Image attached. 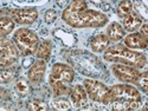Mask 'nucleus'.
Wrapping results in <instances>:
<instances>
[{
  "label": "nucleus",
  "mask_w": 148,
  "mask_h": 111,
  "mask_svg": "<svg viewBox=\"0 0 148 111\" xmlns=\"http://www.w3.org/2000/svg\"><path fill=\"white\" fill-rule=\"evenodd\" d=\"M109 43H110V40L107 37V34L101 33V34L95 35L94 38L91 39L90 47H91V50L94 52H97V53L98 52H103V51L107 50V47H109Z\"/></svg>",
  "instance_id": "dca6fc26"
},
{
  "label": "nucleus",
  "mask_w": 148,
  "mask_h": 111,
  "mask_svg": "<svg viewBox=\"0 0 148 111\" xmlns=\"http://www.w3.org/2000/svg\"><path fill=\"white\" fill-rule=\"evenodd\" d=\"M45 71H46V61L43 59H37L27 71L29 82L32 84H39L44 78Z\"/></svg>",
  "instance_id": "f8f14e48"
},
{
  "label": "nucleus",
  "mask_w": 148,
  "mask_h": 111,
  "mask_svg": "<svg viewBox=\"0 0 148 111\" xmlns=\"http://www.w3.org/2000/svg\"><path fill=\"white\" fill-rule=\"evenodd\" d=\"M14 29V21L7 17H0V39L5 38Z\"/></svg>",
  "instance_id": "a211bd4d"
},
{
  "label": "nucleus",
  "mask_w": 148,
  "mask_h": 111,
  "mask_svg": "<svg viewBox=\"0 0 148 111\" xmlns=\"http://www.w3.org/2000/svg\"><path fill=\"white\" fill-rule=\"evenodd\" d=\"M11 19L20 25H31L38 19V11L36 8H16L10 12Z\"/></svg>",
  "instance_id": "9d476101"
},
{
  "label": "nucleus",
  "mask_w": 148,
  "mask_h": 111,
  "mask_svg": "<svg viewBox=\"0 0 148 111\" xmlns=\"http://www.w3.org/2000/svg\"><path fill=\"white\" fill-rule=\"evenodd\" d=\"M73 79H75V71L70 65L56 63L51 69L50 78H49L55 96L70 93V84Z\"/></svg>",
  "instance_id": "39448f33"
},
{
  "label": "nucleus",
  "mask_w": 148,
  "mask_h": 111,
  "mask_svg": "<svg viewBox=\"0 0 148 111\" xmlns=\"http://www.w3.org/2000/svg\"><path fill=\"white\" fill-rule=\"evenodd\" d=\"M70 98H71V104L77 109H84L88 105L89 97L83 85L77 84L73 86L70 90Z\"/></svg>",
  "instance_id": "9b49d317"
},
{
  "label": "nucleus",
  "mask_w": 148,
  "mask_h": 111,
  "mask_svg": "<svg viewBox=\"0 0 148 111\" xmlns=\"http://www.w3.org/2000/svg\"><path fill=\"white\" fill-rule=\"evenodd\" d=\"M69 63L75 67L79 73L91 78H107L108 71L106 70L104 65L96 56L83 51V50H75L70 51L66 56Z\"/></svg>",
  "instance_id": "f03ea898"
},
{
  "label": "nucleus",
  "mask_w": 148,
  "mask_h": 111,
  "mask_svg": "<svg viewBox=\"0 0 148 111\" xmlns=\"http://www.w3.org/2000/svg\"><path fill=\"white\" fill-rule=\"evenodd\" d=\"M140 33L148 38V24L147 22H142L141 24V26H140Z\"/></svg>",
  "instance_id": "bb28decb"
},
{
  "label": "nucleus",
  "mask_w": 148,
  "mask_h": 111,
  "mask_svg": "<svg viewBox=\"0 0 148 111\" xmlns=\"http://www.w3.org/2000/svg\"><path fill=\"white\" fill-rule=\"evenodd\" d=\"M51 106H52V109H55V110L66 111V110H70V109H71V103L66 99V98L59 97V98H56V99L52 101Z\"/></svg>",
  "instance_id": "412c9836"
},
{
  "label": "nucleus",
  "mask_w": 148,
  "mask_h": 111,
  "mask_svg": "<svg viewBox=\"0 0 148 111\" xmlns=\"http://www.w3.org/2000/svg\"><path fill=\"white\" fill-rule=\"evenodd\" d=\"M14 90L18 95L25 97V96H29L31 93V85H30L29 80L20 78V79L17 80V83L14 85Z\"/></svg>",
  "instance_id": "6ab92c4d"
},
{
  "label": "nucleus",
  "mask_w": 148,
  "mask_h": 111,
  "mask_svg": "<svg viewBox=\"0 0 148 111\" xmlns=\"http://www.w3.org/2000/svg\"><path fill=\"white\" fill-rule=\"evenodd\" d=\"M142 17L138 13V12L132 11L129 14H127L125 18H123V29L125 31L128 32H135L138 29H140L141 24H142Z\"/></svg>",
  "instance_id": "4468645a"
},
{
  "label": "nucleus",
  "mask_w": 148,
  "mask_h": 111,
  "mask_svg": "<svg viewBox=\"0 0 148 111\" xmlns=\"http://www.w3.org/2000/svg\"><path fill=\"white\" fill-rule=\"evenodd\" d=\"M18 3H25V4H32V3H38L40 0H16Z\"/></svg>",
  "instance_id": "cd10ccee"
},
{
  "label": "nucleus",
  "mask_w": 148,
  "mask_h": 111,
  "mask_svg": "<svg viewBox=\"0 0 148 111\" xmlns=\"http://www.w3.org/2000/svg\"><path fill=\"white\" fill-rule=\"evenodd\" d=\"M14 77V73L7 69H0V84L10 83Z\"/></svg>",
  "instance_id": "b1692460"
},
{
  "label": "nucleus",
  "mask_w": 148,
  "mask_h": 111,
  "mask_svg": "<svg viewBox=\"0 0 148 111\" xmlns=\"http://www.w3.org/2000/svg\"><path fill=\"white\" fill-rule=\"evenodd\" d=\"M110 105L115 111L136 110L141 105L140 91L133 85L116 84L110 88Z\"/></svg>",
  "instance_id": "7ed1b4c3"
},
{
  "label": "nucleus",
  "mask_w": 148,
  "mask_h": 111,
  "mask_svg": "<svg viewBox=\"0 0 148 111\" xmlns=\"http://www.w3.org/2000/svg\"><path fill=\"white\" fill-rule=\"evenodd\" d=\"M83 86L91 101L103 105H108L110 103V89L102 82L90 78L84 79Z\"/></svg>",
  "instance_id": "0eeeda50"
},
{
  "label": "nucleus",
  "mask_w": 148,
  "mask_h": 111,
  "mask_svg": "<svg viewBox=\"0 0 148 111\" xmlns=\"http://www.w3.org/2000/svg\"><path fill=\"white\" fill-rule=\"evenodd\" d=\"M125 45L132 50H143L148 46V38L142 35L140 32H132L123 37Z\"/></svg>",
  "instance_id": "ddd939ff"
},
{
  "label": "nucleus",
  "mask_w": 148,
  "mask_h": 111,
  "mask_svg": "<svg viewBox=\"0 0 148 111\" xmlns=\"http://www.w3.org/2000/svg\"><path fill=\"white\" fill-rule=\"evenodd\" d=\"M19 58V50L13 40L0 39V69H8L16 64Z\"/></svg>",
  "instance_id": "6e6552de"
},
{
  "label": "nucleus",
  "mask_w": 148,
  "mask_h": 111,
  "mask_svg": "<svg viewBox=\"0 0 148 111\" xmlns=\"http://www.w3.org/2000/svg\"><path fill=\"white\" fill-rule=\"evenodd\" d=\"M26 108L27 110H31V111H45L47 110V105L45 102L40 101V99H31L26 103Z\"/></svg>",
  "instance_id": "4be33fe9"
},
{
  "label": "nucleus",
  "mask_w": 148,
  "mask_h": 111,
  "mask_svg": "<svg viewBox=\"0 0 148 111\" xmlns=\"http://www.w3.org/2000/svg\"><path fill=\"white\" fill-rule=\"evenodd\" d=\"M112 72L119 80H121L123 83H128V84L136 83L140 73H141V71L136 67L120 64V63H115L112 66Z\"/></svg>",
  "instance_id": "1a4fd4ad"
},
{
  "label": "nucleus",
  "mask_w": 148,
  "mask_h": 111,
  "mask_svg": "<svg viewBox=\"0 0 148 111\" xmlns=\"http://www.w3.org/2000/svg\"><path fill=\"white\" fill-rule=\"evenodd\" d=\"M13 42L23 57L34 54L39 44V38L29 29H18L13 34Z\"/></svg>",
  "instance_id": "423d86ee"
},
{
  "label": "nucleus",
  "mask_w": 148,
  "mask_h": 111,
  "mask_svg": "<svg viewBox=\"0 0 148 111\" xmlns=\"http://www.w3.org/2000/svg\"><path fill=\"white\" fill-rule=\"evenodd\" d=\"M135 84L139 86V89H140L143 93H148V72H147V71L141 72Z\"/></svg>",
  "instance_id": "5701e85b"
},
{
  "label": "nucleus",
  "mask_w": 148,
  "mask_h": 111,
  "mask_svg": "<svg viewBox=\"0 0 148 111\" xmlns=\"http://www.w3.org/2000/svg\"><path fill=\"white\" fill-rule=\"evenodd\" d=\"M10 97V92L3 88V86H0V101H4V99H7V98Z\"/></svg>",
  "instance_id": "a878e982"
},
{
  "label": "nucleus",
  "mask_w": 148,
  "mask_h": 111,
  "mask_svg": "<svg viewBox=\"0 0 148 111\" xmlns=\"http://www.w3.org/2000/svg\"><path fill=\"white\" fill-rule=\"evenodd\" d=\"M126 35V31L123 29L122 25H120L119 22H110L107 29V37L109 38L110 42H120L123 39V37Z\"/></svg>",
  "instance_id": "2eb2a0df"
},
{
  "label": "nucleus",
  "mask_w": 148,
  "mask_h": 111,
  "mask_svg": "<svg viewBox=\"0 0 148 111\" xmlns=\"http://www.w3.org/2000/svg\"><path fill=\"white\" fill-rule=\"evenodd\" d=\"M62 19L73 29L102 27L108 22L104 13L89 10L85 0H72L63 11Z\"/></svg>",
  "instance_id": "f257e3e1"
},
{
  "label": "nucleus",
  "mask_w": 148,
  "mask_h": 111,
  "mask_svg": "<svg viewBox=\"0 0 148 111\" xmlns=\"http://www.w3.org/2000/svg\"><path fill=\"white\" fill-rule=\"evenodd\" d=\"M56 18H57L56 11H53V10H49V11H46V13H45V21H46L47 24L53 22V21L56 20Z\"/></svg>",
  "instance_id": "393cba45"
},
{
  "label": "nucleus",
  "mask_w": 148,
  "mask_h": 111,
  "mask_svg": "<svg viewBox=\"0 0 148 111\" xmlns=\"http://www.w3.org/2000/svg\"><path fill=\"white\" fill-rule=\"evenodd\" d=\"M51 51H52V43L50 40H43L42 43L38 44V47H37L34 54L38 59H43L46 61L50 59Z\"/></svg>",
  "instance_id": "f3484780"
},
{
  "label": "nucleus",
  "mask_w": 148,
  "mask_h": 111,
  "mask_svg": "<svg viewBox=\"0 0 148 111\" xmlns=\"http://www.w3.org/2000/svg\"><path fill=\"white\" fill-rule=\"evenodd\" d=\"M132 11H133V3L130 0H122L117 5V14L121 18H125Z\"/></svg>",
  "instance_id": "aec40b11"
},
{
  "label": "nucleus",
  "mask_w": 148,
  "mask_h": 111,
  "mask_svg": "<svg viewBox=\"0 0 148 111\" xmlns=\"http://www.w3.org/2000/svg\"><path fill=\"white\" fill-rule=\"evenodd\" d=\"M104 60L112 61V63H120L129 66H134L136 69H143L147 64V57L143 53L134 51L127 47L126 45L116 44L114 46L107 47L103 54Z\"/></svg>",
  "instance_id": "20e7f679"
}]
</instances>
